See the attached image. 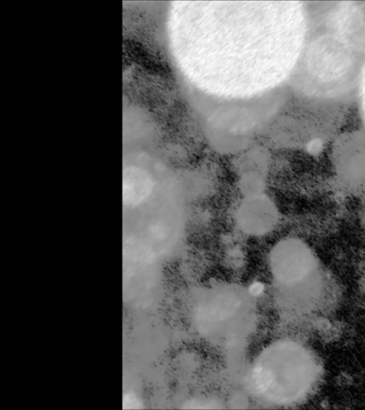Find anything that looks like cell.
Returning <instances> with one entry per match:
<instances>
[{"label": "cell", "mask_w": 365, "mask_h": 410, "mask_svg": "<svg viewBox=\"0 0 365 410\" xmlns=\"http://www.w3.org/2000/svg\"><path fill=\"white\" fill-rule=\"evenodd\" d=\"M263 290V285L260 283H255L250 288V291L255 294H259Z\"/></svg>", "instance_id": "2"}, {"label": "cell", "mask_w": 365, "mask_h": 410, "mask_svg": "<svg viewBox=\"0 0 365 410\" xmlns=\"http://www.w3.org/2000/svg\"><path fill=\"white\" fill-rule=\"evenodd\" d=\"M317 375V365L311 353L294 342L278 343L267 349L255 364L252 382L267 398L290 403L302 398Z\"/></svg>", "instance_id": "1"}]
</instances>
